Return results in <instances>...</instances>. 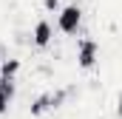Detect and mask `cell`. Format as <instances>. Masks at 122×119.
I'll use <instances>...</instances> for the list:
<instances>
[{"instance_id": "obj_1", "label": "cell", "mask_w": 122, "mask_h": 119, "mask_svg": "<svg viewBox=\"0 0 122 119\" xmlns=\"http://www.w3.org/2000/svg\"><path fill=\"white\" fill-rule=\"evenodd\" d=\"M80 23H82V9H80L77 3L65 6V9L60 11V17H57V29H60L62 34H77Z\"/></svg>"}, {"instance_id": "obj_2", "label": "cell", "mask_w": 122, "mask_h": 119, "mask_svg": "<svg viewBox=\"0 0 122 119\" xmlns=\"http://www.w3.org/2000/svg\"><path fill=\"white\" fill-rule=\"evenodd\" d=\"M97 60H99V45H97V40H80V48H77V62H80V68H94L97 65Z\"/></svg>"}, {"instance_id": "obj_3", "label": "cell", "mask_w": 122, "mask_h": 119, "mask_svg": "<svg viewBox=\"0 0 122 119\" xmlns=\"http://www.w3.org/2000/svg\"><path fill=\"white\" fill-rule=\"evenodd\" d=\"M62 99H65V91H57V94H43V96H37V99L31 102V116H40L43 111H51V108H57Z\"/></svg>"}, {"instance_id": "obj_4", "label": "cell", "mask_w": 122, "mask_h": 119, "mask_svg": "<svg viewBox=\"0 0 122 119\" xmlns=\"http://www.w3.org/2000/svg\"><path fill=\"white\" fill-rule=\"evenodd\" d=\"M31 37H34V45H37V48H46V45L51 43V37H54L51 23H48V20H40V23L34 26V34H31Z\"/></svg>"}, {"instance_id": "obj_5", "label": "cell", "mask_w": 122, "mask_h": 119, "mask_svg": "<svg viewBox=\"0 0 122 119\" xmlns=\"http://www.w3.org/2000/svg\"><path fill=\"white\" fill-rule=\"evenodd\" d=\"M11 99H14V79H0V114L9 111Z\"/></svg>"}, {"instance_id": "obj_6", "label": "cell", "mask_w": 122, "mask_h": 119, "mask_svg": "<svg viewBox=\"0 0 122 119\" xmlns=\"http://www.w3.org/2000/svg\"><path fill=\"white\" fill-rule=\"evenodd\" d=\"M17 71H20V60H3V65H0V79H14Z\"/></svg>"}, {"instance_id": "obj_7", "label": "cell", "mask_w": 122, "mask_h": 119, "mask_svg": "<svg viewBox=\"0 0 122 119\" xmlns=\"http://www.w3.org/2000/svg\"><path fill=\"white\" fill-rule=\"evenodd\" d=\"M46 9H48V11H54V9H57V0H46Z\"/></svg>"}, {"instance_id": "obj_8", "label": "cell", "mask_w": 122, "mask_h": 119, "mask_svg": "<svg viewBox=\"0 0 122 119\" xmlns=\"http://www.w3.org/2000/svg\"><path fill=\"white\" fill-rule=\"evenodd\" d=\"M117 114H119V116H122V94H119V96H117Z\"/></svg>"}, {"instance_id": "obj_9", "label": "cell", "mask_w": 122, "mask_h": 119, "mask_svg": "<svg viewBox=\"0 0 122 119\" xmlns=\"http://www.w3.org/2000/svg\"><path fill=\"white\" fill-rule=\"evenodd\" d=\"M0 65H3V57H0Z\"/></svg>"}]
</instances>
